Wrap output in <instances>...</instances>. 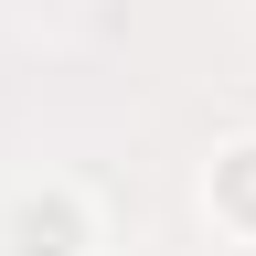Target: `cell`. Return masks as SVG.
I'll list each match as a JSON object with an SVG mask.
<instances>
[{"label":"cell","instance_id":"6da1fadb","mask_svg":"<svg viewBox=\"0 0 256 256\" xmlns=\"http://www.w3.org/2000/svg\"><path fill=\"white\" fill-rule=\"evenodd\" d=\"M75 246H86L75 192H54V203H11V256H75Z\"/></svg>","mask_w":256,"mask_h":256},{"label":"cell","instance_id":"7a4b0ae2","mask_svg":"<svg viewBox=\"0 0 256 256\" xmlns=\"http://www.w3.org/2000/svg\"><path fill=\"white\" fill-rule=\"evenodd\" d=\"M214 203H224V214H235V224H256V139L214 160Z\"/></svg>","mask_w":256,"mask_h":256}]
</instances>
